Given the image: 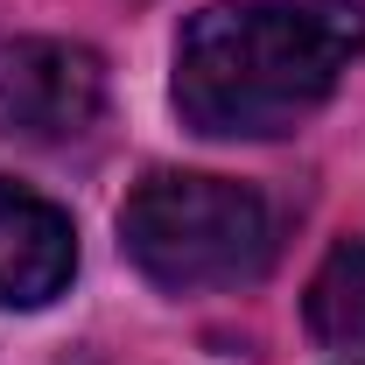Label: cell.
<instances>
[{
  "mask_svg": "<svg viewBox=\"0 0 365 365\" xmlns=\"http://www.w3.org/2000/svg\"><path fill=\"white\" fill-rule=\"evenodd\" d=\"M365 49L359 0H239L176 36V113L211 140L295 134Z\"/></svg>",
  "mask_w": 365,
  "mask_h": 365,
  "instance_id": "1",
  "label": "cell"
},
{
  "mask_svg": "<svg viewBox=\"0 0 365 365\" xmlns=\"http://www.w3.org/2000/svg\"><path fill=\"white\" fill-rule=\"evenodd\" d=\"M120 239L134 267L169 295L246 288L274 267V246H281L260 190L232 176H176V169H155L148 182H134L120 211Z\"/></svg>",
  "mask_w": 365,
  "mask_h": 365,
  "instance_id": "2",
  "label": "cell"
},
{
  "mask_svg": "<svg viewBox=\"0 0 365 365\" xmlns=\"http://www.w3.org/2000/svg\"><path fill=\"white\" fill-rule=\"evenodd\" d=\"M106 113V71L85 43L0 36V134L14 140H78Z\"/></svg>",
  "mask_w": 365,
  "mask_h": 365,
  "instance_id": "3",
  "label": "cell"
},
{
  "mask_svg": "<svg viewBox=\"0 0 365 365\" xmlns=\"http://www.w3.org/2000/svg\"><path fill=\"white\" fill-rule=\"evenodd\" d=\"M71 274H78L71 218L49 197L0 176V302L7 309H43L71 288Z\"/></svg>",
  "mask_w": 365,
  "mask_h": 365,
  "instance_id": "4",
  "label": "cell"
},
{
  "mask_svg": "<svg viewBox=\"0 0 365 365\" xmlns=\"http://www.w3.org/2000/svg\"><path fill=\"white\" fill-rule=\"evenodd\" d=\"M309 330L337 351H365V232L359 239H337L330 260L309 281Z\"/></svg>",
  "mask_w": 365,
  "mask_h": 365,
  "instance_id": "5",
  "label": "cell"
}]
</instances>
